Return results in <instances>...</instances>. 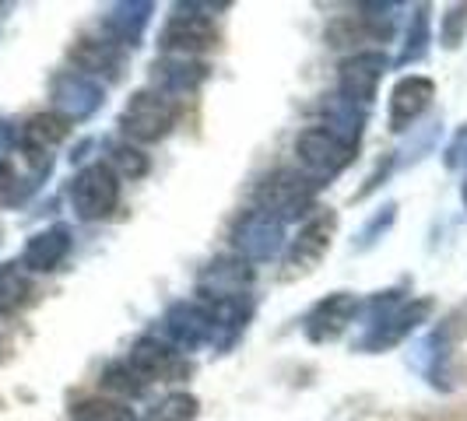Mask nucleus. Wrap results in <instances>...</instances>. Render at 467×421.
<instances>
[{"instance_id":"1a4fd4ad","label":"nucleus","mask_w":467,"mask_h":421,"mask_svg":"<svg viewBox=\"0 0 467 421\" xmlns=\"http://www.w3.org/2000/svg\"><path fill=\"white\" fill-rule=\"evenodd\" d=\"M70 415H74V421H134L130 418V407H123L119 400H102V397L74 404Z\"/></svg>"},{"instance_id":"20e7f679","label":"nucleus","mask_w":467,"mask_h":421,"mask_svg":"<svg viewBox=\"0 0 467 421\" xmlns=\"http://www.w3.org/2000/svg\"><path fill=\"white\" fill-rule=\"evenodd\" d=\"M67 250H70L67 229H49V232L36 235L25 246V267L28 271H53L60 260L67 257Z\"/></svg>"},{"instance_id":"f257e3e1","label":"nucleus","mask_w":467,"mask_h":421,"mask_svg":"<svg viewBox=\"0 0 467 421\" xmlns=\"http://www.w3.org/2000/svg\"><path fill=\"white\" fill-rule=\"evenodd\" d=\"M70 204L88 221L113 214V208L119 204V180L113 176V169L102 162L81 169L74 187H70Z\"/></svg>"},{"instance_id":"6e6552de","label":"nucleus","mask_w":467,"mask_h":421,"mask_svg":"<svg viewBox=\"0 0 467 421\" xmlns=\"http://www.w3.org/2000/svg\"><path fill=\"white\" fill-rule=\"evenodd\" d=\"M64 130H67V123L57 117H36L25 123V148L28 151H47V148H53L57 140L64 138Z\"/></svg>"},{"instance_id":"423d86ee","label":"nucleus","mask_w":467,"mask_h":421,"mask_svg":"<svg viewBox=\"0 0 467 421\" xmlns=\"http://www.w3.org/2000/svg\"><path fill=\"white\" fill-rule=\"evenodd\" d=\"M214 43V32L201 18H176L165 28V46L169 49H204Z\"/></svg>"},{"instance_id":"f03ea898","label":"nucleus","mask_w":467,"mask_h":421,"mask_svg":"<svg viewBox=\"0 0 467 421\" xmlns=\"http://www.w3.org/2000/svg\"><path fill=\"white\" fill-rule=\"evenodd\" d=\"M176 123V102H169L159 92H140L130 98L123 113V130L138 140H159Z\"/></svg>"},{"instance_id":"0eeeda50","label":"nucleus","mask_w":467,"mask_h":421,"mask_svg":"<svg viewBox=\"0 0 467 421\" xmlns=\"http://www.w3.org/2000/svg\"><path fill=\"white\" fill-rule=\"evenodd\" d=\"M28 295H32V284L25 274V263H4L0 267V313L22 309Z\"/></svg>"},{"instance_id":"7ed1b4c3","label":"nucleus","mask_w":467,"mask_h":421,"mask_svg":"<svg viewBox=\"0 0 467 421\" xmlns=\"http://www.w3.org/2000/svg\"><path fill=\"white\" fill-rule=\"evenodd\" d=\"M296 148H299L303 162L320 176H330L348 162V144H341L330 130H306Z\"/></svg>"},{"instance_id":"39448f33","label":"nucleus","mask_w":467,"mask_h":421,"mask_svg":"<svg viewBox=\"0 0 467 421\" xmlns=\"http://www.w3.org/2000/svg\"><path fill=\"white\" fill-rule=\"evenodd\" d=\"M429 98H432V85L429 81H421V77L400 81L398 92H394V102H390V123H394V130H400L408 119L419 117Z\"/></svg>"},{"instance_id":"9b49d317","label":"nucleus","mask_w":467,"mask_h":421,"mask_svg":"<svg viewBox=\"0 0 467 421\" xmlns=\"http://www.w3.org/2000/svg\"><path fill=\"white\" fill-rule=\"evenodd\" d=\"M464 197H467V190H464Z\"/></svg>"},{"instance_id":"9d476101","label":"nucleus","mask_w":467,"mask_h":421,"mask_svg":"<svg viewBox=\"0 0 467 421\" xmlns=\"http://www.w3.org/2000/svg\"><path fill=\"white\" fill-rule=\"evenodd\" d=\"M190 418H193V400L172 397V400H165L159 411H151L144 421H190Z\"/></svg>"}]
</instances>
